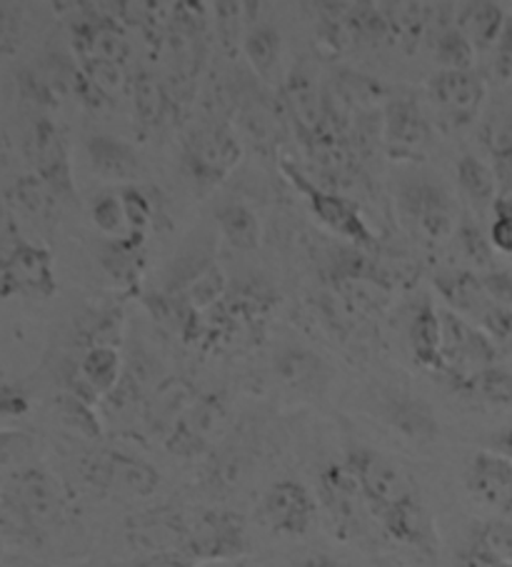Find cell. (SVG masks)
<instances>
[{"mask_svg": "<svg viewBox=\"0 0 512 567\" xmlns=\"http://www.w3.org/2000/svg\"><path fill=\"white\" fill-rule=\"evenodd\" d=\"M436 288L448 310L480 328L490 340H508L512 336V312L490 298L482 278L472 270H440Z\"/></svg>", "mask_w": 512, "mask_h": 567, "instance_id": "5", "label": "cell"}, {"mask_svg": "<svg viewBox=\"0 0 512 567\" xmlns=\"http://www.w3.org/2000/svg\"><path fill=\"white\" fill-rule=\"evenodd\" d=\"M243 161V145L228 125L211 123L195 128L183 143V171L201 195L228 178Z\"/></svg>", "mask_w": 512, "mask_h": 567, "instance_id": "4", "label": "cell"}, {"mask_svg": "<svg viewBox=\"0 0 512 567\" xmlns=\"http://www.w3.org/2000/svg\"><path fill=\"white\" fill-rule=\"evenodd\" d=\"M191 513L181 507H151L125 520V540L141 557H183L188 547Z\"/></svg>", "mask_w": 512, "mask_h": 567, "instance_id": "13", "label": "cell"}, {"mask_svg": "<svg viewBox=\"0 0 512 567\" xmlns=\"http://www.w3.org/2000/svg\"><path fill=\"white\" fill-rule=\"evenodd\" d=\"M492 213H510L512 215V193L502 195V198H498L495 208H492Z\"/></svg>", "mask_w": 512, "mask_h": 567, "instance_id": "49", "label": "cell"}, {"mask_svg": "<svg viewBox=\"0 0 512 567\" xmlns=\"http://www.w3.org/2000/svg\"><path fill=\"white\" fill-rule=\"evenodd\" d=\"M455 236H458V246L462 250V256H465L472 266L482 272L495 268V256H492L490 238H488V233L480 228V223L475 218L462 215Z\"/></svg>", "mask_w": 512, "mask_h": 567, "instance_id": "36", "label": "cell"}, {"mask_svg": "<svg viewBox=\"0 0 512 567\" xmlns=\"http://www.w3.org/2000/svg\"><path fill=\"white\" fill-rule=\"evenodd\" d=\"M91 218L95 223V228L111 240H121L127 236V220L121 193H107L103 198H98Z\"/></svg>", "mask_w": 512, "mask_h": 567, "instance_id": "40", "label": "cell"}, {"mask_svg": "<svg viewBox=\"0 0 512 567\" xmlns=\"http://www.w3.org/2000/svg\"><path fill=\"white\" fill-rule=\"evenodd\" d=\"M492 250L505 252L512 258V215L510 213H495V218L490 223L488 230Z\"/></svg>", "mask_w": 512, "mask_h": 567, "instance_id": "43", "label": "cell"}, {"mask_svg": "<svg viewBox=\"0 0 512 567\" xmlns=\"http://www.w3.org/2000/svg\"><path fill=\"white\" fill-rule=\"evenodd\" d=\"M382 16L388 21L390 38L402 51L412 53L420 45L422 38L430 31V6L426 3H386L380 6Z\"/></svg>", "mask_w": 512, "mask_h": 567, "instance_id": "31", "label": "cell"}, {"mask_svg": "<svg viewBox=\"0 0 512 567\" xmlns=\"http://www.w3.org/2000/svg\"><path fill=\"white\" fill-rule=\"evenodd\" d=\"M121 567H193V563L183 560V557H137V560Z\"/></svg>", "mask_w": 512, "mask_h": 567, "instance_id": "46", "label": "cell"}, {"mask_svg": "<svg viewBox=\"0 0 512 567\" xmlns=\"http://www.w3.org/2000/svg\"><path fill=\"white\" fill-rule=\"evenodd\" d=\"M121 332H123V312H121V308L107 306L103 310L88 312V316H85L83 338H85L88 348H95V346L117 348V343H121Z\"/></svg>", "mask_w": 512, "mask_h": 567, "instance_id": "37", "label": "cell"}, {"mask_svg": "<svg viewBox=\"0 0 512 567\" xmlns=\"http://www.w3.org/2000/svg\"><path fill=\"white\" fill-rule=\"evenodd\" d=\"M480 278H482V286H485V290L490 292V298L512 312V270L492 268L488 272H480Z\"/></svg>", "mask_w": 512, "mask_h": 567, "instance_id": "42", "label": "cell"}, {"mask_svg": "<svg viewBox=\"0 0 512 567\" xmlns=\"http://www.w3.org/2000/svg\"><path fill=\"white\" fill-rule=\"evenodd\" d=\"M408 343L412 358L420 368L430 373H440V346H442V322L440 310L430 300H422L416 308L408 326Z\"/></svg>", "mask_w": 512, "mask_h": 567, "instance_id": "25", "label": "cell"}, {"mask_svg": "<svg viewBox=\"0 0 512 567\" xmlns=\"http://www.w3.org/2000/svg\"><path fill=\"white\" fill-rule=\"evenodd\" d=\"M455 25L468 38V43L475 48V53H488L495 48L502 31H505L508 16L498 3L475 0V3H465L458 8Z\"/></svg>", "mask_w": 512, "mask_h": 567, "instance_id": "23", "label": "cell"}, {"mask_svg": "<svg viewBox=\"0 0 512 567\" xmlns=\"http://www.w3.org/2000/svg\"><path fill=\"white\" fill-rule=\"evenodd\" d=\"M465 487L480 505L498 515L512 513V463L492 450H480L465 467Z\"/></svg>", "mask_w": 512, "mask_h": 567, "instance_id": "15", "label": "cell"}, {"mask_svg": "<svg viewBox=\"0 0 512 567\" xmlns=\"http://www.w3.org/2000/svg\"><path fill=\"white\" fill-rule=\"evenodd\" d=\"M398 208L412 236L428 246H442L450 240L462 220L455 198L440 183L426 178L400 185Z\"/></svg>", "mask_w": 512, "mask_h": 567, "instance_id": "2", "label": "cell"}, {"mask_svg": "<svg viewBox=\"0 0 512 567\" xmlns=\"http://www.w3.org/2000/svg\"><path fill=\"white\" fill-rule=\"evenodd\" d=\"M428 97L438 111L442 125H448L452 131H462L480 118L488 97V81L475 68L438 71L428 81Z\"/></svg>", "mask_w": 512, "mask_h": 567, "instance_id": "12", "label": "cell"}, {"mask_svg": "<svg viewBox=\"0 0 512 567\" xmlns=\"http://www.w3.org/2000/svg\"><path fill=\"white\" fill-rule=\"evenodd\" d=\"M88 158H91L95 175L111 183H135L143 173L141 155L135 153L133 145L105 133H98L88 141Z\"/></svg>", "mask_w": 512, "mask_h": 567, "instance_id": "21", "label": "cell"}, {"mask_svg": "<svg viewBox=\"0 0 512 567\" xmlns=\"http://www.w3.org/2000/svg\"><path fill=\"white\" fill-rule=\"evenodd\" d=\"M318 503L342 540H362L370 533V513L360 483L348 463H330L318 473Z\"/></svg>", "mask_w": 512, "mask_h": 567, "instance_id": "8", "label": "cell"}, {"mask_svg": "<svg viewBox=\"0 0 512 567\" xmlns=\"http://www.w3.org/2000/svg\"><path fill=\"white\" fill-rule=\"evenodd\" d=\"M215 223H218L221 236L228 240V246L243 252H253L260 246V220L248 205L238 200L225 203L215 210Z\"/></svg>", "mask_w": 512, "mask_h": 567, "instance_id": "32", "label": "cell"}, {"mask_svg": "<svg viewBox=\"0 0 512 567\" xmlns=\"http://www.w3.org/2000/svg\"><path fill=\"white\" fill-rule=\"evenodd\" d=\"M490 61V78L498 85L512 83V18H508L505 31H502L500 41L492 48Z\"/></svg>", "mask_w": 512, "mask_h": 567, "instance_id": "41", "label": "cell"}, {"mask_svg": "<svg viewBox=\"0 0 512 567\" xmlns=\"http://www.w3.org/2000/svg\"><path fill=\"white\" fill-rule=\"evenodd\" d=\"M78 373H81L88 393H91L98 403H103L123 378L121 353H117V348L111 346L88 348L81 365H78Z\"/></svg>", "mask_w": 512, "mask_h": 567, "instance_id": "27", "label": "cell"}, {"mask_svg": "<svg viewBox=\"0 0 512 567\" xmlns=\"http://www.w3.org/2000/svg\"><path fill=\"white\" fill-rule=\"evenodd\" d=\"M455 567H510V565H502L498 560H492V557H488L485 553H480L472 545H468L465 550L460 553Z\"/></svg>", "mask_w": 512, "mask_h": 567, "instance_id": "45", "label": "cell"}, {"mask_svg": "<svg viewBox=\"0 0 512 567\" xmlns=\"http://www.w3.org/2000/svg\"><path fill=\"white\" fill-rule=\"evenodd\" d=\"M280 33L273 25H255L243 38V53L260 78H270V73L280 63Z\"/></svg>", "mask_w": 512, "mask_h": 567, "instance_id": "34", "label": "cell"}, {"mask_svg": "<svg viewBox=\"0 0 512 567\" xmlns=\"http://www.w3.org/2000/svg\"><path fill=\"white\" fill-rule=\"evenodd\" d=\"M145 240L125 236L121 240H107L103 250V268L115 286L135 288L145 266Z\"/></svg>", "mask_w": 512, "mask_h": 567, "instance_id": "33", "label": "cell"}, {"mask_svg": "<svg viewBox=\"0 0 512 567\" xmlns=\"http://www.w3.org/2000/svg\"><path fill=\"white\" fill-rule=\"evenodd\" d=\"M285 178L293 183V188L298 190L310 205V213L318 218L325 230L335 233L338 238H346L358 250H376L378 238L372 236L370 225L360 215V208L346 195L322 190L315 185L308 175L295 168L290 163H283Z\"/></svg>", "mask_w": 512, "mask_h": 567, "instance_id": "9", "label": "cell"}, {"mask_svg": "<svg viewBox=\"0 0 512 567\" xmlns=\"http://www.w3.org/2000/svg\"><path fill=\"white\" fill-rule=\"evenodd\" d=\"M250 553V535L243 517L233 511H205L191 513L188 523V563H231Z\"/></svg>", "mask_w": 512, "mask_h": 567, "instance_id": "7", "label": "cell"}, {"mask_svg": "<svg viewBox=\"0 0 512 567\" xmlns=\"http://www.w3.org/2000/svg\"><path fill=\"white\" fill-rule=\"evenodd\" d=\"M482 145L490 153V168L498 181V198L512 193V105L492 113L482 128Z\"/></svg>", "mask_w": 512, "mask_h": 567, "instance_id": "24", "label": "cell"}, {"mask_svg": "<svg viewBox=\"0 0 512 567\" xmlns=\"http://www.w3.org/2000/svg\"><path fill=\"white\" fill-rule=\"evenodd\" d=\"M318 517V501L298 481H278L265 491L258 505V520L273 535L300 537Z\"/></svg>", "mask_w": 512, "mask_h": 567, "instance_id": "14", "label": "cell"}, {"mask_svg": "<svg viewBox=\"0 0 512 567\" xmlns=\"http://www.w3.org/2000/svg\"><path fill=\"white\" fill-rule=\"evenodd\" d=\"M275 373L290 390H298V393L305 395H320L330 380L322 360L310 355L308 350H285L275 360Z\"/></svg>", "mask_w": 512, "mask_h": 567, "instance_id": "29", "label": "cell"}, {"mask_svg": "<svg viewBox=\"0 0 512 567\" xmlns=\"http://www.w3.org/2000/svg\"><path fill=\"white\" fill-rule=\"evenodd\" d=\"M442 346H440V375H446L452 388L468 393L470 380L482 370L495 365L498 346L485 332L472 326L452 310H440Z\"/></svg>", "mask_w": 512, "mask_h": 567, "instance_id": "3", "label": "cell"}, {"mask_svg": "<svg viewBox=\"0 0 512 567\" xmlns=\"http://www.w3.org/2000/svg\"><path fill=\"white\" fill-rule=\"evenodd\" d=\"M468 545H472L480 553H485L492 560L512 567V525L485 523L472 533Z\"/></svg>", "mask_w": 512, "mask_h": 567, "instance_id": "38", "label": "cell"}, {"mask_svg": "<svg viewBox=\"0 0 512 567\" xmlns=\"http://www.w3.org/2000/svg\"><path fill=\"white\" fill-rule=\"evenodd\" d=\"M382 420L412 443L428 445L440 437V423L426 400L412 398L408 393H390L382 398Z\"/></svg>", "mask_w": 512, "mask_h": 567, "instance_id": "20", "label": "cell"}, {"mask_svg": "<svg viewBox=\"0 0 512 567\" xmlns=\"http://www.w3.org/2000/svg\"><path fill=\"white\" fill-rule=\"evenodd\" d=\"M231 427V405L218 393H203L185 410L181 423L165 440V447L178 457H201L218 447Z\"/></svg>", "mask_w": 512, "mask_h": 567, "instance_id": "11", "label": "cell"}, {"mask_svg": "<svg viewBox=\"0 0 512 567\" xmlns=\"http://www.w3.org/2000/svg\"><path fill=\"white\" fill-rule=\"evenodd\" d=\"M346 463L358 477L372 523L390 540L422 555H436L438 533L416 477L390 455L366 445H352Z\"/></svg>", "mask_w": 512, "mask_h": 567, "instance_id": "1", "label": "cell"}, {"mask_svg": "<svg viewBox=\"0 0 512 567\" xmlns=\"http://www.w3.org/2000/svg\"><path fill=\"white\" fill-rule=\"evenodd\" d=\"M121 200L125 208L127 236L145 240L147 233H151V228H153V220H155L151 198H147L141 188H135V185H125V188L121 190Z\"/></svg>", "mask_w": 512, "mask_h": 567, "instance_id": "39", "label": "cell"}, {"mask_svg": "<svg viewBox=\"0 0 512 567\" xmlns=\"http://www.w3.org/2000/svg\"><path fill=\"white\" fill-rule=\"evenodd\" d=\"M8 288L18 292H35V296H51L55 290L53 258L51 252L35 246H21L6 266Z\"/></svg>", "mask_w": 512, "mask_h": 567, "instance_id": "22", "label": "cell"}, {"mask_svg": "<svg viewBox=\"0 0 512 567\" xmlns=\"http://www.w3.org/2000/svg\"><path fill=\"white\" fill-rule=\"evenodd\" d=\"M285 567H342V563L335 560V557H330V555H325V553H315V555L298 557V560H293Z\"/></svg>", "mask_w": 512, "mask_h": 567, "instance_id": "47", "label": "cell"}, {"mask_svg": "<svg viewBox=\"0 0 512 567\" xmlns=\"http://www.w3.org/2000/svg\"><path fill=\"white\" fill-rule=\"evenodd\" d=\"M83 477L93 491L115 501H145L161 487V473L151 463L111 447L85 457Z\"/></svg>", "mask_w": 512, "mask_h": 567, "instance_id": "6", "label": "cell"}, {"mask_svg": "<svg viewBox=\"0 0 512 567\" xmlns=\"http://www.w3.org/2000/svg\"><path fill=\"white\" fill-rule=\"evenodd\" d=\"M31 410V400L18 388H0V420L23 417Z\"/></svg>", "mask_w": 512, "mask_h": 567, "instance_id": "44", "label": "cell"}, {"mask_svg": "<svg viewBox=\"0 0 512 567\" xmlns=\"http://www.w3.org/2000/svg\"><path fill=\"white\" fill-rule=\"evenodd\" d=\"M131 97L135 121L143 131H155L167 121L173 107V95L161 78L153 73H141L131 81Z\"/></svg>", "mask_w": 512, "mask_h": 567, "instance_id": "26", "label": "cell"}, {"mask_svg": "<svg viewBox=\"0 0 512 567\" xmlns=\"http://www.w3.org/2000/svg\"><path fill=\"white\" fill-rule=\"evenodd\" d=\"M18 513L33 530H48L63 520L65 501L63 491L51 475L43 471H28L16 485Z\"/></svg>", "mask_w": 512, "mask_h": 567, "instance_id": "16", "label": "cell"}, {"mask_svg": "<svg viewBox=\"0 0 512 567\" xmlns=\"http://www.w3.org/2000/svg\"><path fill=\"white\" fill-rule=\"evenodd\" d=\"M28 155L41 173V178L51 185L53 193L71 198L73 195V175H71V158L61 131L51 121H38L33 125L31 141H28Z\"/></svg>", "mask_w": 512, "mask_h": 567, "instance_id": "17", "label": "cell"}, {"mask_svg": "<svg viewBox=\"0 0 512 567\" xmlns=\"http://www.w3.org/2000/svg\"><path fill=\"white\" fill-rule=\"evenodd\" d=\"M198 395V390L183 378H167L163 383H157L145 403L143 430L165 443L167 435L181 423L185 410L193 405V400Z\"/></svg>", "mask_w": 512, "mask_h": 567, "instance_id": "18", "label": "cell"}, {"mask_svg": "<svg viewBox=\"0 0 512 567\" xmlns=\"http://www.w3.org/2000/svg\"><path fill=\"white\" fill-rule=\"evenodd\" d=\"M490 450L512 463V427L500 430V433L490 440Z\"/></svg>", "mask_w": 512, "mask_h": 567, "instance_id": "48", "label": "cell"}, {"mask_svg": "<svg viewBox=\"0 0 512 567\" xmlns=\"http://www.w3.org/2000/svg\"><path fill=\"white\" fill-rule=\"evenodd\" d=\"M380 143L390 161L422 163L432 148V125L412 95H392L382 105Z\"/></svg>", "mask_w": 512, "mask_h": 567, "instance_id": "10", "label": "cell"}, {"mask_svg": "<svg viewBox=\"0 0 512 567\" xmlns=\"http://www.w3.org/2000/svg\"><path fill=\"white\" fill-rule=\"evenodd\" d=\"M458 188L460 195L468 200V205L475 213L485 215L488 210L495 208L498 203V181L485 161H480L478 155H462L458 161Z\"/></svg>", "mask_w": 512, "mask_h": 567, "instance_id": "28", "label": "cell"}, {"mask_svg": "<svg viewBox=\"0 0 512 567\" xmlns=\"http://www.w3.org/2000/svg\"><path fill=\"white\" fill-rule=\"evenodd\" d=\"M285 111H288L295 131L303 135V143L310 145L315 138L330 128L328 125V105L325 95L318 91L310 75L293 73L283 91Z\"/></svg>", "mask_w": 512, "mask_h": 567, "instance_id": "19", "label": "cell"}, {"mask_svg": "<svg viewBox=\"0 0 512 567\" xmlns=\"http://www.w3.org/2000/svg\"><path fill=\"white\" fill-rule=\"evenodd\" d=\"M468 393L485 400L492 408L512 410V370L492 365L470 380Z\"/></svg>", "mask_w": 512, "mask_h": 567, "instance_id": "35", "label": "cell"}, {"mask_svg": "<svg viewBox=\"0 0 512 567\" xmlns=\"http://www.w3.org/2000/svg\"><path fill=\"white\" fill-rule=\"evenodd\" d=\"M432 58L440 71H468L475 61V48L468 43V38L458 31L455 13L438 16V28H430Z\"/></svg>", "mask_w": 512, "mask_h": 567, "instance_id": "30", "label": "cell"}]
</instances>
